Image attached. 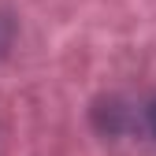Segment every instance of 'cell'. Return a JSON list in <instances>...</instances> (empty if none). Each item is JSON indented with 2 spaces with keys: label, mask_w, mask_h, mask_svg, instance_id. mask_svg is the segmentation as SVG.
I'll list each match as a JSON object with an SVG mask.
<instances>
[{
  "label": "cell",
  "mask_w": 156,
  "mask_h": 156,
  "mask_svg": "<svg viewBox=\"0 0 156 156\" xmlns=\"http://www.w3.org/2000/svg\"><path fill=\"white\" fill-rule=\"evenodd\" d=\"M138 115H141V130L156 141V97H149V101L141 104V112H138Z\"/></svg>",
  "instance_id": "1"
},
{
  "label": "cell",
  "mask_w": 156,
  "mask_h": 156,
  "mask_svg": "<svg viewBox=\"0 0 156 156\" xmlns=\"http://www.w3.org/2000/svg\"><path fill=\"white\" fill-rule=\"evenodd\" d=\"M11 37H15V23H11V15L0 11V52L11 45Z\"/></svg>",
  "instance_id": "2"
}]
</instances>
